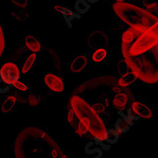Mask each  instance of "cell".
Listing matches in <instances>:
<instances>
[{"instance_id": "26", "label": "cell", "mask_w": 158, "mask_h": 158, "mask_svg": "<svg viewBox=\"0 0 158 158\" xmlns=\"http://www.w3.org/2000/svg\"><path fill=\"white\" fill-rule=\"evenodd\" d=\"M11 1L14 5L17 7H20V8H25L27 4V0H11Z\"/></svg>"}, {"instance_id": "22", "label": "cell", "mask_w": 158, "mask_h": 158, "mask_svg": "<svg viewBox=\"0 0 158 158\" xmlns=\"http://www.w3.org/2000/svg\"><path fill=\"white\" fill-rule=\"evenodd\" d=\"M147 31L153 37H155L156 39H158V20L149 28L147 30Z\"/></svg>"}, {"instance_id": "5", "label": "cell", "mask_w": 158, "mask_h": 158, "mask_svg": "<svg viewBox=\"0 0 158 158\" xmlns=\"http://www.w3.org/2000/svg\"><path fill=\"white\" fill-rule=\"evenodd\" d=\"M0 78L6 81L9 84H11L12 81L19 80L20 71L17 65L13 63H7L0 68Z\"/></svg>"}, {"instance_id": "27", "label": "cell", "mask_w": 158, "mask_h": 158, "mask_svg": "<svg viewBox=\"0 0 158 158\" xmlns=\"http://www.w3.org/2000/svg\"><path fill=\"white\" fill-rule=\"evenodd\" d=\"M87 1L90 3V4H94V3H97L98 0H87Z\"/></svg>"}, {"instance_id": "14", "label": "cell", "mask_w": 158, "mask_h": 158, "mask_svg": "<svg viewBox=\"0 0 158 158\" xmlns=\"http://www.w3.org/2000/svg\"><path fill=\"white\" fill-rule=\"evenodd\" d=\"M119 133L116 129H106L103 135V140L106 141L108 144H116L119 140Z\"/></svg>"}, {"instance_id": "4", "label": "cell", "mask_w": 158, "mask_h": 158, "mask_svg": "<svg viewBox=\"0 0 158 158\" xmlns=\"http://www.w3.org/2000/svg\"><path fill=\"white\" fill-rule=\"evenodd\" d=\"M70 107L73 109L78 118L89 126V132L98 140H103V135L106 131L105 125L98 114L96 113L83 98L79 96H73L70 98Z\"/></svg>"}, {"instance_id": "11", "label": "cell", "mask_w": 158, "mask_h": 158, "mask_svg": "<svg viewBox=\"0 0 158 158\" xmlns=\"http://www.w3.org/2000/svg\"><path fill=\"white\" fill-rule=\"evenodd\" d=\"M131 109L133 110L135 116L139 118H144L149 119V118H152V111L151 110V108L142 102H134L132 104Z\"/></svg>"}, {"instance_id": "13", "label": "cell", "mask_w": 158, "mask_h": 158, "mask_svg": "<svg viewBox=\"0 0 158 158\" xmlns=\"http://www.w3.org/2000/svg\"><path fill=\"white\" fill-rule=\"evenodd\" d=\"M128 102H129V96L127 93L118 92L113 98V105L120 110H123L126 107V105L128 104Z\"/></svg>"}, {"instance_id": "6", "label": "cell", "mask_w": 158, "mask_h": 158, "mask_svg": "<svg viewBox=\"0 0 158 158\" xmlns=\"http://www.w3.org/2000/svg\"><path fill=\"white\" fill-rule=\"evenodd\" d=\"M67 121L69 125L74 129L76 134L79 135H83L87 132H89V126L87 124L83 123L75 114L73 109L69 106L68 112H67Z\"/></svg>"}, {"instance_id": "18", "label": "cell", "mask_w": 158, "mask_h": 158, "mask_svg": "<svg viewBox=\"0 0 158 158\" xmlns=\"http://www.w3.org/2000/svg\"><path fill=\"white\" fill-rule=\"evenodd\" d=\"M130 125L124 119V118H118L114 122V129L119 133V134H126L130 130Z\"/></svg>"}, {"instance_id": "17", "label": "cell", "mask_w": 158, "mask_h": 158, "mask_svg": "<svg viewBox=\"0 0 158 158\" xmlns=\"http://www.w3.org/2000/svg\"><path fill=\"white\" fill-rule=\"evenodd\" d=\"M74 8L76 10V11L80 14H84L86 12H88L91 5L90 3L87 1V0H76Z\"/></svg>"}, {"instance_id": "8", "label": "cell", "mask_w": 158, "mask_h": 158, "mask_svg": "<svg viewBox=\"0 0 158 158\" xmlns=\"http://www.w3.org/2000/svg\"><path fill=\"white\" fill-rule=\"evenodd\" d=\"M44 81L48 87L53 92L60 93L64 90V84L63 80L57 75H54L51 73L45 75Z\"/></svg>"}, {"instance_id": "20", "label": "cell", "mask_w": 158, "mask_h": 158, "mask_svg": "<svg viewBox=\"0 0 158 158\" xmlns=\"http://www.w3.org/2000/svg\"><path fill=\"white\" fill-rule=\"evenodd\" d=\"M36 58H37V56H36V53H32L31 54L30 56L27 57V58L26 59V61L24 62L23 64V66H22V72L23 73H27L28 71H30L31 69V67L33 66L35 61H36Z\"/></svg>"}, {"instance_id": "19", "label": "cell", "mask_w": 158, "mask_h": 158, "mask_svg": "<svg viewBox=\"0 0 158 158\" xmlns=\"http://www.w3.org/2000/svg\"><path fill=\"white\" fill-rule=\"evenodd\" d=\"M107 57V50L104 48H98L92 55V60L95 63H102Z\"/></svg>"}, {"instance_id": "9", "label": "cell", "mask_w": 158, "mask_h": 158, "mask_svg": "<svg viewBox=\"0 0 158 158\" xmlns=\"http://www.w3.org/2000/svg\"><path fill=\"white\" fill-rule=\"evenodd\" d=\"M89 46L91 48H102L108 42L107 35L100 31H94L89 36Z\"/></svg>"}, {"instance_id": "23", "label": "cell", "mask_w": 158, "mask_h": 158, "mask_svg": "<svg viewBox=\"0 0 158 158\" xmlns=\"http://www.w3.org/2000/svg\"><path fill=\"white\" fill-rule=\"evenodd\" d=\"M9 90H10V84L2 78H0V94H5Z\"/></svg>"}, {"instance_id": "21", "label": "cell", "mask_w": 158, "mask_h": 158, "mask_svg": "<svg viewBox=\"0 0 158 158\" xmlns=\"http://www.w3.org/2000/svg\"><path fill=\"white\" fill-rule=\"evenodd\" d=\"M11 85L13 86L14 88H16V89H17V90H19V91H23V92H25V91H27V85H26L24 82H22V81H19L18 80H16V81H12Z\"/></svg>"}, {"instance_id": "10", "label": "cell", "mask_w": 158, "mask_h": 158, "mask_svg": "<svg viewBox=\"0 0 158 158\" xmlns=\"http://www.w3.org/2000/svg\"><path fill=\"white\" fill-rule=\"evenodd\" d=\"M55 10L57 11H59L62 16L64 18V20L65 21V23L67 24V26L69 27H72V23L74 20L76 19H80L81 18V14L78 13L77 11H73L65 7H59V6H56L55 7Z\"/></svg>"}, {"instance_id": "12", "label": "cell", "mask_w": 158, "mask_h": 158, "mask_svg": "<svg viewBox=\"0 0 158 158\" xmlns=\"http://www.w3.org/2000/svg\"><path fill=\"white\" fill-rule=\"evenodd\" d=\"M87 64V58L84 55H79L72 61L70 64V69L74 73H79L82 71Z\"/></svg>"}, {"instance_id": "16", "label": "cell", "mask_w": 158, "mask_h": 158, "mask_svg": "<svg viewBox=\"0 0 158 158\" xmlns=\"http://www.w3.org/2000/svg\"><path fill=\"white\" fill-rule=\"evenodd\" d=\"M15 103H16V98L15 97H13V96L7 97L4 99V102L2 103V106H1L2 113H4V114L10 113L12 110V108L14 107V105H15Z\"/></svg>"}, {"instance_id": "7", "label": "cell", "mask_w": 158, "mask_h": 158, "mask_svg": "<svg viewBox=\"0 0 158 158\" xmlns=\"http://www.w3.org/2000/svg\"><path fill=\"white\" fill-rule=\"evenodd\" d=\"M119 74L120 79L118 80V85L121 86V87H127L130 84L134 83L137 79L136 73L125 63V61L124 66L119 67Z\"/></svg>"}, {"instance_id": "15", "label": "cell", "mask_w": 158, "mask_h": 158, "mask_svg": "<svg viewBox=\"0 0 158 158\" xmlns=\"http://www.w3.org/2000/svg\"><path fill=\"white\" fill-rule=\"evenodd\" d=\"M26 47L32 52H39L41 49V44L38 41V39L32 35H27L25 39Z\"/></svg>"}, {"instance_id": "3", "label": "cell", "mask_w": 158, "mask_h": 158, "mask_svg": "<svg viewBox=\"0 0 158 158\" xmlns=\"http://www.w3.org/2000/svg\"><path fill=\"white\" fill-rule=\"evenodd\" d=\"M113 9L125 24L138 31H145L149 30L158 20V17L153 13L124 1H117Z\"/></svg>"}, {"instance_id": "25", "label": "cell", "mask_w": 158, "mask_h": 158, "mask_svg": "<svg viewBox=\"0 0 158 158\" xmlns=\"http://www.w3.org/2000/svg\"><path fill=\"white\" fill-rule=\"evenodd\" d=\"M92 108H93V110H94L96 113H98V114L103 113V112L105 111V105H104L103 103H100V102L93 104V105H92Z\"/></svg>"}, {"instance_id": "2", "label": "cell", "mask_w": 158, "mask_h": 158, "mask_svg": "<svg viewBox=\"0 0 158 158\" xmlns=\"http://www.w3.org/2000/svg\"><path fill=\"white\" fill-rule=\"evenodd\" d=\"M14 155L17 158L66 157L56 141L37 127H27L19 133L14 142Z\"/></svg>"}, {"instance_id": "1", "label": "cell", "mask_w": 158, "mask_h": 158, "mask_svg": "<svg viewBox=\"0 0 158 158\" xmlns=\"http://www.w3.org/2000/svg\"><path fill=\"white\" fill-rule=\"evenodd\" d=\"M125 63L146 83L158 82V39L147 31L131 27L121 37Z\"/></svg>"}, {"instance_id": "28", "label": "cell", "mask_w": 158, "mask_h": 158, "mask_svg": "<svg viewBox=\"0 0 158 158\" xmlns=\"http://www.w3.org/2000/svg\"><path fill=\"white\" fill-rule=\"evenodd\" d=\"M116 1H124V0H116Z\"/></svg>"}, {"instance_id": "24", "label": "cell", "mask_w": 158, "mask_h": 158, "mask_svg": "<svg viewBox=\"0 0 158 158\" xmlns=\"http://www.w3.org/2000/svg\"><path fill=\"white\" fill-rule=\"evenodd\" d=\"M5 48V37H4V32L2 30V27L0 25V57L4 52Z\"/></svg>"}]
</instances>
